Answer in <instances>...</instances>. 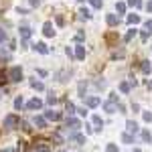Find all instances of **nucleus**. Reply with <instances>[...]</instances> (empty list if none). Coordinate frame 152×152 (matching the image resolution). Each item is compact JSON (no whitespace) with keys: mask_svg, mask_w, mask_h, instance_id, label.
I'll list each match as a JSON object with an SVG mask.
<instances>
[{"mask_svg":"<svg viewBox=\"0 0 152 152\" xmlns=\"http://www.w3.org/2000/svg\"><path fill=\"white\" fill-rule=\"evenodd\" d=\"M18 124H20V120H18V116H16V114H8V116L4 118V122H2V126H4V128H8V130L16 128Z\"/></svg>","mask_w":152,"mask_h":152,"instance_id":"nucleus-1","label":"nucleus"},{"mask_svg":"<svg viewBox=\"0 0 152 152\" xmlns=\"http://www.w3.org/2000/svg\"><path fill=\"white\" fill-rule=\"evenodd\" d=\"M6 75H8V81H14V83L23 81V69L20 67H10Z\"/></svg>","mask_w":152,"mask_h":152,"instance_id":"nucleus-2","label":"nucleus"},{"mask_svg":"<svg viewBox=\"0 0 152 152\" xmlns=\"http://www.w3.org/2000/svg\"><path fill=\"white\" fill-rule=\"evenodd\" d=\"M41 107H43V102L37 99V97H33L31 102H26V105H24V110H41Z\"/></svg>","mask_w":152,"mask_h":152,"instance_id":"nucleus-3","label":"nucleus"},{"mask_svg":"<svg viewBox=\"0 0 152 152\" xmlns=\"http://www.w3.org/2000/svg\"><path fill=\"white\" fill-rule=\"evenodd\" d=\"M35 152H51V146L47 142H37L35 144Z\"/></svg>","mask_w":152,"mask_h":152,"instance_id":"nucleus-4","label":"nucleus"},{"mask_svg":"<svg viewBox=\"0 0 152 152\" xmlns=\"http://www.w3.org/2000/svg\"><path fill=\"white\" fill-rule=\"evenodd\" d=\"M43 35L45 37H55V28H53L51 23H45V26H43Z\"/></svg>","mask_w":152,"mask_h":152,"instance_id":"nucleus-5","label":"nucleus"},{"mask_svg":"<svg viewBox=\"0 0 152 152\" xmlns=\"http://www.w3.org/2000/svg\"><path fill=\"white\" fill-rule=\"evenodd\" d=\"M45 120H61V114L53 112V110H47L45 112Z\"/></svg>","mask_w":152,"mask_h":152,"instance_id":"nucleus-6","label":"nucleus"},{"mask_svg":"<svg viewBox=\"0 0 152 152\" xmlns=\"http://www.w3.org/2000/svg\"><path fill=\"white\" fill-rule=\"evenodd\" d=\"M33 124H35L37 128H45V124H47V120L43 116H35V120H33Z\"/></svg>","mask_w":152,"mask_h":152,"instance_id":"nucleus-7","label":"nucleus"},{"mask_svg":"<svg viewBox=\"0 0 152 152\" xmlns=\"http://www.w3.org/2000/svg\"><path fill=\"white\" fill-rule=\"evenodd\" d=\"M91 122H94L95 130H97V132H102V126H104V120H102L99 116H94V118H91Z\"/></svg>","mask_w":152,"mask_h":152,"instance_id":"nucleus-8","label":"nucleus"},{"mask_svg":"<svg viewBox=\"0 0 152 152\" xmlns=\"http://www.w3.org/2000/svg\"><path fill=\"white\" fill-rule=\"evenodd\" d=\"M33 47H35V51L43 53V55H47V53H49V49H47V45H45V43H35Z\"/></svg>","mask_w":152,"mask_h":152,"instance_id":"nucleus-9","label":"nucleus"},{"mask_svg":"<svg viewBox=\"0 0 152 152\" xmlns=\"http://www.w3.org/2000/svg\"><path fill=\"white\" fill-rule=\"evenodd\" d=\"M67 126H69L71 130H77L81 124H79V120H75V118H67Z\"/></svg>","mask_w":152,"mask_h":152,"instance_id":"nucleus-10","label":"nucleus"},{"mask_svg":"<svg viewBox=\"0 0 152 152\" xmlns=\"http://www.w3.org/2000/svg\"><path fill=\"white\" fill-rule=\"evenodd\" d=\"M85 105H89V107L99 105V97H85Z\"/></svg>","mask_w":152,"mask_h":152,"instance_id":"nucleus-11","label":"nucleus"},{"mask_svg":"<svg viewBox=\"0 0 152 152\" xmlns=\"http://www.w3.org/2000/svg\"><path fill=\"white\" fill-rule=\"evenodd\" d=\"M122 142H126V144H132V142H134V134H130V132H124V134H122Z\"/></svg>","mask_w":152,"mask_h":152,"instance_id":"nucleus-12","label":"nucleus"},{"mask_svg":"<svg viewBox=\"0 0 152 152\" xmlns=\"http://www.w3.org/2000/svg\"><path fill=\"white\" fill-rule=\"evenodd\" d=\"M75 57L77 59L85 57V49H83V45H77V47H75Z\"/></svg>","mask_w":152,"mask_h":152,"instance_id":"nucleus-13","label":"nucleus"},{"mask_svg":"<svg viewBox=\"0 0 152 152\" xmlns=\"http://www.w3.org/2000/svg\"><path fill=\"white\" fill-rule=\"evenodd\" d=\"M20 31V37H23V41H26L28 37H31V28L28 26H23V28H18Z\"/></svg>","mask_w":152,"mask_h":152,"instance_id":"nucleus-14","label":"nucleus"},{"mask_svg":"<svg viewBox=\"0 0 152 152\" xmlns=\"http://www.w3.org/2000/svg\"><path fill=\"white\" fill-rule=\"evenodd\" d=\"M79 18H83V20H89V18H91L89 10H87V8H81V10H79Z\"/></svg>","mask_w":152,"mask_h":152,"instance_id":"nucleus-15","label":"nucleus"},{"mask_svg":"<svg viewBox=\"0 0 152 152\" xmlns=\"http://www.w3.org/2000/svg\"><path fill=\"white\" fill-rule=\"evenodd\" d=\"M140 69H142V73H150V71H152V65L148 63V61H142Z\"/></svg>","mask_w":152,"mask_h":152,"instance_id":"nucleus-16","label":"nucleus"},{"mask_svg":"<svg viewBox=\"0 0 152 152\" xmlns=\"http://www.w3.org/2000/svg\"><path fill=\"white\" fill-rule=\"evenodd\" d=\"M126 126H128V132H132V134H136V132H138V124H136V122H132V120H130Z\"/></svg>","mask_w":152,"mask_h":152,"instance_id":"nucleus-17","label":"nucleus"},{"mask_svg":"<svg viewBox=\"0 0 152 152\" xmlns=\"http://www.w3.org/2000/svg\"><path fill=\"white\" fill-rule=\"evenodd\" d=\"M134 37H136V28H130L128 33H126V37H124V41H126V43H130Z\"/></svg>","mask_w":152,"mask_h":152,"instance_id":"nucleus-18","label":"nucleus"},{"mask_svg":"<svg viewBox=\"0 0 152 152\" xmlns=\"http://www.w3.org/2000/svg\"><path fill=\"white\" fill-rule=\"evenodd\" d=\"M0 61H2V63L10 61V53H8V51H2V49H0Z\"/></svg>","mask_w":152,"mask_h":152,"instance_id":"nucleus-19","label":"nucleus"},{"mask_svg":"<svg viewBox=\"0 0 152 152\" xmlns=\"http://www.w3.org/2000/svg\"><path fill=\"white\" fill-rule=\"evenodd\" d=\"M31 85H33V89H37V91H43V89H45V85H43L41 81H35V79L31 81Z\"/></svg>","mask_w":152,"mask_h":152,"instance_id":"nucleus-20","label":"nucleus"},{"mask_svg":"<svg viewBox=\"0 0 152 152\" xmlns=\"http://www.w3.org/2000/svg\"><path fill=\"white\" fill-rule=\"evenodd\" d=\"M14 107H16V110H23V107H24V99L20 97V95L14 99Z\"/></svg>","mask_w":152,"mask_h":152,"instance_id":"nucleus-21","label":"nucleus"},{"mask_svg":"<svg viewBox=\"0 0 152 152\" xmlns=\"http://www.w3.org/2000/svg\"><path fill=\"white\" fill-rule=\"evenodd\" d=\"M128 23L130 24H138V23H140V16H138V14H130V16H128Z\"/></svg>","mask_w":152,"mask_h":152,"instance_id":"nucleus-22","label":"nucleus"},{"mask_svg":"<svg viewBox=\"0 0 152 152\" xmlns=\"http://www.w3.org/2000/svg\"><path fill=\"white\" fill-rule=\"evenodd\" d=\"M120 91H122V94H128V91H130V83L128 81H122V83H120Z\"/></svg>","mask_w":152,"mask_h":152,"instance_id":"nucleus-23","label":"nucleus"},{"mask_svg":"<svg viewBox=\"0 0 152 152\" xmlns=\"http://www.w3.org/2000/svg\"><path fill=\"white\" fill-rule=\"evenodd\" d=\"M107 24H110V26L118 24V16H116V14H107Z\"/></svg>","mask_w":152,"mask_h":152,"instance_id":"nucleus-24","label":"nucleus"},{"mask_svg":"<svg viewBox=\"0 0 152 152\" xmlns=\"http://www.w3.org/2000/svg\"><path fill=\"white\" fill-rule=\"evenodd\" d=\"M105 152H120V150H118V146L114 144V142H110V144L105 146Z\"/></svg>","mask_w":152,"mask_h":152,"instance_id":"nucleus-25","label":"nucleus"},{"mask_svg":"<svg viewBox=\"0 0 152 152\" xmlns=\"http://www.w3.org/2000/svg\"><path fill=\"white\" fill-rule=\"evenodd\" d=\"M140 136H142V140H144V142H150L152 140V136H150V132H148V130H144Z\"/></svg>","mask_w":152,"mask_h":152,"instance_id":"nucleus-26","label":"nucleus"},{"mask_svg":"<svg viewBox=\"0 0 152 152\" xmlns=\"http://www.w3.org/2000/svg\"><path fill=\"white\" fill-rule=\"evenodd\" d=\"M73 140L77 142V144H83V142H85V136H81V134H75V136H73Z\"/></svg>","mask_w":152,"mask_h":152,"instance_id":"nucleus-27","label":"nucleus"},{"mask_svg":"<svg viewBox=\"0 0 152 152\" xmlns=\"http://www.w3.org/2000/svg\"><path fill=\"white\" fill-rule=\"evenodd\" d=\"M105 112H107V114H114V112H116V110H114V102L105 104Z\"/></svg>","mask_w":152,"mask_h":152,"instance_id":"nucleus-28","label":"nucleus"},{"mask_svg":"<svg viewBox=\"0 0 152 152\" xmlns=\"http://www.w3.org/2000/svg\"><path fill=\"white\" fill-rule=\"evenodd\" d=\"M47 104H49V105H55V104H57V97L49 94V97H47Z\"/></svg>","mask_w":152,"mask_h":152,"instance_id":"nucleus-29","label":"nucleus"},{"mask_svg":"<svg viewBox=\"0 0 152 152\" xmlns=\"http://www.w3.org/2000/svg\"><path fill=\"white\" fill-rule=\"evenodd\" d=\"M144 26H146V31H144V33H148V35H150V33H152V20H146Z\"/></svg>","mask_w":152,"mask_h":152,"instance_id":"nucleus-30","label":"nucleus"},{"mask_svg":"<svg viewBox=\"0 0 152 152\" xmlns=\"http://www.w3.org/2000/svg\"><path fill=\"white\" fill-rule=\"evenodd\" d=\"M6 81H8V75H6L4 71L0 69V83H6Z\"/></svg>","mask_w":152,"mask_h":152,"instance_id":"nucleus-31","label":"nucleus"},{"mask_svg":"<svg viewBox=\"0 0 152 152\" xmlns=\"http://www.w3.org/2000/svg\"><path fill=\"white\" fill-rule=\"evenodd\" d=\"M116 10L118 12H124V10H126V4H124V2H118V4H116Z\"/></svg>","mask_w":152,"mask_h":152,"instance_id":"nucleus-32","label":"nucleus"},{"mask_svg":"<svg viewBox=\"0 0 152 152\" xmlns=\"http://www.w3.org/2000/svg\"><path fill=\"white\" fill-rule=\"evenodd\" d=\"M94 8H102V0H89Z\"/></svg>","mask_w":152,"mask_h":152,"instance_id":"nucleus-33","label":"nucleus"},{"mask_svg":"<svg viewBox=\"0 0 152 152\" xmlns=\"http://www.w3.org/2000/svg\"><path fill=\"white\" fill-rule=\"evenodd\" d=\"M128 4H130V6H140L142 0H128Z\"/></svg>","mask_w":152,"mask_h":152,"instance_id":"nucleus-34","label":"nucleus"},{"mask_svg":"<svg viewBox=\"0 0 152 152\" xmlns=\"http://www.w3.org/2000/svg\"><path fill=\"white\" fill-rule=\"evenodd\" d=\"M142 116H144V120H146V122H152V114H150V112H144Z\"/></svg>","mask_w":152,"mask_h":152,"instance_id":"nucleus-35","label":"nucleus"},{"mask_svg":"<svg viewBox=\"0 0 152 152\" xmlns=\"http://www.w3.org/2000/svg\"><path fill=\"white\" fill-rule=\"evenodd\" d=\"M73 110H75V105L71 104V102H67V114H73Z\"/></svg>","mask_w":152,"mask_h":152,"instance_id":"nucleus-36","label":"nucleus"},{"mask_svg":"<svg viewBox=\"0 0 152 152\" xmlns=\"http://www.w3.org/2000/svg\"><path fill=\"white\" fill-rule=\"evenodd\" d=\"M6 41V33H4V28H0V43H4Z\"/></svg>","mask_w":152,"mask_h":152,"instance_id":"nucleus-37","label":"nucleus"},{"mask_svg":"<svg viewBox=\"0 0 152 152\" xmlns=\"http://www.w3.org/2000/svg\"><path fill=\"white\" fill-rule=\"evenodd\" d=\"M77 114H79V116H87V110H85V107H79V110H77Z\"/></svg>","mask_w":152,"mask_h":152,"instance_id":"nucleus-38","label":"nucleus"},{"mask_svg":"<svg viewBox=\"0 0 152 152\" xmlns=\"http://www.w3.org/2000/svg\"><path fill=\"white\" fill-rule=\"evenodd\" d=\"M124 57V51H116V53H114V59H122Z\"/></svg>","mask_w":152,"mask_h":152,"instance_id":"nucleus-39","label":"nucleus"},{"mask_svg":"<svg viewBox=\"0 0 152 152\" xmlns=\"http://www.w3.org/2000/svg\"><path fill=\"white\" fill-rule=\"evenodd\" d=\"M28 2H31V6H39L41 4V0H28Z\"/></svg>","mask_w":152,"mask_h":152,"instance_id":"nucleus-40","label":"nucleus"},{"mask_svg":"<svg viewBox=\"0 0 152 152\" xmlns=\"http://www.w3.org/2000/svg\"><path fill=\"white\" fill-rule=\"evenodd\" d=\"M146 8H148V12H152V0L148 2V6H146Z\"/></svg>","mask_w":152,"mask_h":152,"instance_id":"nucleus-41","label":"nucleus"},{"mask_svg":"<svg viewBox=\"0 0 152 152\" xmlns=\"http://www.w3.org/2000/svg\"><path fill=\"white\" fill-rule=\"evenodd\" d=\"M148 89H152V81H150V83H148Z\"/></svg>","mask_w":152,"mask_h":152,"instance_id":"nucleus-42","label":"nucleus"},{"mask_svg":"<svg viewBox=\"0 0 152 152\" xmlns=\"http://www.w3.org/2000/svg\"><path fill=\"white\" fill-rule=\"evenodd\" d=\"M134 152H142V150H140V148H134Z\"/></svg>","mask_w":152,"mask_h":152,"instance_id":"nucleus-43","label":"nucleus"},{"mask_svg":"<svg viewBox=\"0 0 152 152\" xmlns=\"http://www.w3.org/2000/svg\"><path fill=\"white\" fill-rule=\"evenodd\" d=\"M0 152H12V150H0Z\"/></svg>","mask_w":152,"mask_h":152,"instance_id":"nucleus-44","label":"nucleus"},{"mask_svg":"<svg viewBox=\"0 0 152 152\" xmlns=\"http://www.w3.org/2000/svg\"><path fill=\"white\" fill-rule=\"evenodd\" d=\"M59 152H65V150H59Z\"/></svg>","mask_w":152,"mask_h":152,"instance_id":"nucleus-45","label":"nucleus"},{"mask_svg":"<svg viewBox=\"0 0 152 152\" xmlns=\"http://www.w3.org/2000/svg\"><path fill=\"white\" fill-rule=\"evenodd\" d=\"M0 95H2V94H0Z\"/></svg>","mask_w":152,"mask_h":152,"instance_id":"nucleus-46","label":"nucleus"}]
</instances>
